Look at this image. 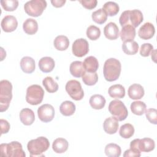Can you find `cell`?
Here are the masks:
<instances>
[{
    "label": "cell",
    "instance_id": "obj_21",
    "mask_svg": "<svg viewBox=\"0 0 157 157\" xmlns=\"http://www.w3.org/2000/svg\"><path fill=\"white\" fill-rule=\"evenodd\" d=\"M155 147V141L150 138H143L139 139L138 148L140 152H150L154 150Z\"/></svg>",
    "mask_w": 157,
    "mask_h": 157
},
{
    "label": "cell",
    "instance_id": "obj_22",
    "mask_svg": "<svg viewBox=\"0 0 157 157\" xmlns=\"http://www.w3.org/2000/svg\"><path fill=\"white\" fill-rule=\"evenodd\" d=\"M144 20V17L142 12L138 9L130 10L129 15V23L134 28L137 27Z\"/></svg>",
    "mask_w": 157,
    "mask_h": 157
},
{
    "label": "cell",
    "instance_id": "obj_18",
    "mask_svg": "<svg viewBox=\"0 0 157 157\" xmlns=\"http://www.w3.org/2000/svg\"><path fill=\"white\" fill-rule=\"evenodd\" d=\"M120 36L122 41L133 40L136 37V29L131 25H128L122 27Z\"/></svg>",
    "mask_w": 157,
    "mask_h": 157
},
{
    "label": "cell",
    "instance_id": "obj_4",
    "mask_svg": "<svg viewBox=\"0 0 157 157\" xmlns=\"http://www.w3.org/2000/svg\"><path fill=\"white\" fill-rule=\"evenodd\" d=\"M0 150L2 156L25 157L26 156L21 144L17 141H13L9 144H1Z\"/></svg>",
    "mask_w": 157,
    "mask_h": 157
},
{
    "label": "cell",
    "instance_id": "obj_3",
    "mask_svg": "<svg viewBox=\"0 0 157 157\" xmlns=\"http://www.w3.org/2000/svg\"><path fill=\"white\" fill-rule=\"evenodd\" d=\"M12 98V85L7 80L0 82V111H6Z\"/></svg>",
    "mask_w": 157,
    "mask_h": 157
},
{
    "label": "cell",
    "instance_id": "obj_1",
    "mask_svg": "<svg viewBox=\"0 0 157 157\" xmlns=\"http://www.w3.org/2000/svg\"><path fill=\"white\" fill-rule=\"evenodd\" d=\"M121 63L117 59L111 58L107 59L104 64L103 74L105 79L108 82L117 80L121 73Z\"/></svg>",
    "mask_w": 157,
    "mask_h": 157
},
{
    "label": "cell",
    "instance_id": "obj_10",
    "mask_svg": "<svg viewBox=\"0 0 157 157\" xmlns=\"http://www.w3.org/2000/svg\"><path fill=\"white\" fill-rule=\"evenodd\" d=\"M39 118L44 123L51 121L55 116L54 107L48 104H45L40 106L37 109Z\"/></svg>",
    "mask_w": 157,
    "mask_h": 157
},
{
    "label": "cell",
    "instance_id": "obj_42",
    "mask_svg": "<svg viewBox=\"0 0 157 157\" xmlns=\"http://www.w3.org/2000/svg\"><path fill=\"white\" fill-rule=\"evenodd\" d=\"M129 12L130 10H125L120 15V18H119V22L120 25L123 27L124 26L129 25Z\"/></svg>",
    "mask_w": 157,
    "mask_h": 157
},
{
    "label": "cell",
    "instance_id": "obj_5",
    "mask_svg": "<svg viewBox=\"0 0 157 157\" xmlns=\"http://www.w3.org/2000/svg\"><path fill=\"white\" fill-rule=\"evenodd\" d=\"M44 96L43 88L39 85H32L26 90V101L33 105H36L42 102Z\"/></svg>",
    "mask_w": 157,
    "mask_h": 157
},
{
    "label": "cell",
    "instance_id": "obj_33",
    "mask_svg": "<svg viewBox=\"0 0 157 157\" xmlns=\"http://www.w3.org/2000/svg\"><path fill=\"white\" fill-rule=\"evenodd\" d=\"M130 108L131 112L136 115H143L144 113H145L147 110L146 104L144 102L140 101L132 102L131 104Z\"/></svg>",
    "mask_w": 157,
    "mask_h": 157
},
{
    "label": "cell",
    "instance_id": "obj_35",
    "mask_svg": "<svg viewBox=\"0 0 157 157\" xmlns=\"http://www.w3.org/2000/svg\"><path fill=\"white\" fill-rule=\"evenodd\" d=\"M134 133V128L130 123H126L123 124L119 131L120 136L124 139H129L133 136Z\"/></svg>",
    "mask_w": 157,
    "mask_h": 157
},
{
    "label": "cell",
    "instance_id": "obj_8",
    "mask_svg": "<svg viewBox=\"0 0 157 157\" xmlns=\"http://www.w3.org/2000/svg\"><path fill=\"white\" fill-rule=\"evenodd\" d=\"M66 91L70 97L75 101L82 99L84 96V92L80 83L76 80H71L66 84Z\"/></svg>",
    "mask_w": 157,
    "mask_h": 157
},
{
    "label": "cell",
    "instance_id": "obj_13",
    "mask_svg": "<svg viewBox=\"0 0 157 157\" xmlns=\"http://www.w3.org/2000/svg\"><path fill=\"white\" fill-rule=\"evenodd\" d=\"M104 34L109 40H115L119 36V29L113 22H110L104 28Z\"/></svg>",
    "mask_w": 157,
    "mask_h": 157
},
{
    "label": "cell",
    "instance_id": "obj_19",
    "mask_svg": "<svg viewBox=\"0 0 157 157\" xmlns=\"http://www.w3.org/2000/svg\"><path fill=\"white\" fill-rule=\"evenodd\" d=\"M20 67L21 70L26 74L33 72L36 69L34 59L29 56H25L20 61Z\"/></svg>",
    "mask_w": 157,
    "mask_h": 157
},
{
    "label": "cell",
    "instance_id": "obj_43",
    "mask_svg": "<svg viewBox=\"0 0 157 157\" xmlns=\"http://www.w3.org/2000/svg\"><path fill=\"white\" fill-rule=\"evenodd\" d=\"M79 2L87 9H93L97 6L98 1L96 0H80Z\"/></svg>",
    "mask_w": 157,
    "mask_h": 157
},
{
    "label": "cell",
    "instance_id": "obj_9",
    "mask_svg": "<svg viewBox=\"0 0 157 157\" xmlns=\"http://www.w3.org/2000/svg\"><path fill=\"white\" fill-rule=\"evenodd\" d=\"M72 51L73 54L77 57H83L86 55L89 52L88 41L83 38L76 39L72 44Z\"/></svg>",
    "mask_w": 157,
    "mask_h": 157
},
{
    "label": "cell",
    "instance_id": "obj_29",
    "mask_svg": "<svg viewBox=\"0 0 157 157\" xmlns=\"http://www.w3.org/2000/svg\"><path fill=\"white\" fill-rule=\"evenodd\" d=\"M122 50L127 55H135L138 52L139 44L134 40L125 41L122 44Z\"/></svg>",
    "mask_w": 157,
    "mask_h": 157
},
{
    "label": "cell",
    "instance_id": "obj_12",
    "mask_svg": "<svg viewBox=\"0 0 157 157\" xmlns=\"http://www.w3.org/2000/svg\"><path fill=\"white\" fill-rule=\"evenodd\" d=\"M155 33V29L153 25L150 22H146L140 26L138 31L139 36L144 40H148L152 38Z\"/></svg>",
    "mask_w": 157,
    "mask_h": 157
},
{
    "label": "cell",
    "instance_id": "obj_16",
    "mask_svg": "<svg viewBox=\"0 0 157 157\" xmlns=\"http://www.w3.org/2000/svg\"><path fill=\"white\" fill-rule=\"evenodd\" d=\"M20 119L21 122L26 125L29 126L33 123L35 120L34 112L28 108L23 109L20 112Z\"/></svg>",
    "mask_w": 157,
    "mask_h": 157
},
{
    "label": "cell",
    "instance_id": "obj_27",
    "mask_svg": "<svg viewBox=\"0 0 157 157\" xmlns=\"http://www.w3.org/2000/svg\"><path fill=\"white\" fill-rule=\"evenodd\" d=\"M105 99L101 94H94L91 96L89 102L91 107L96 110H100L104 107L105 105Z\"/></svg>",
    "mask_w": 157,
    "mask_h": 157
},
{
    "label": "cell",
    "instance_id": "obj_20",
    "mask_svg": "<svg viewBox=\"0 0 157 157\" xmlns=\"http://www.w3.org/2000/svg\"><path fill=\"white\" fill-rule=\"evenodd\" d=\"M83 66L85 71L88 72H96L99 67V63L96 58L90 56L84 59Z\"/></svg>",
    "mask_w": 157,
    "mask_h": 157
},
{
    "label": "cell",
    "instance_id": "obj_41",
    "mask_svg": "<svg viewBox=\"0 0 157 157\" xmlns=\"http://www.w3.org/2000/svg\"><path fill=\"white\" fill-rule=\"evenodd\" d=\"M153 50V46L150 43L143 44L140 48V54L144 57L148 56Z\"/></svg>",
    "mask_w": 157,
    "mask_h": 157
},
{
    "label": "cell",
    "instance_id": "obj_2",
    "mask_svg": "<svg viewBox=\"0 0 157 157\" xmlns=\"http://www.w3.org/2000/svg\"><path fill=\"white\" fill-rule=\"evenodd\" d=\"M50 146L48 140L45 137H39L31 140L27 144V148L31 156H44L42 153L47 151Z\"/></svg>",
    "mask_w": 157,
    "mask_h": 157
},
{
    "label": "cell",
    "instance_id": "obj_36",
    "mask_svg": "<svg viewBox=\"0 0 157 157\" xmlns=\"http://www.w3.org/2000/svg\"><path fill=\"white\" fill-rule=\"evenodd\" d=\"M91 17L94 22L101 25L107 21V15L102 9H99L92 13Z\"/></svg>",
    "mask_w": 157,
    "mask_h": 157
},
{
    "label": "cell",
    "instance_id": "obj_34",
    "mask_svg": "<svg viewBox=\"0 0 157 157\" xmlns=\"http://www.w3.org/2000/svg\"><path fill=\"white\" fill-rule=\"evenodd\" d=\"M42 84L48 93H55L58 90V83L51 77L48 76L44 78L42 80Z\"/></svg>",
    "mask_w": 157,
    "mask_h": 157
},
{
    "label": "cell",
    "instance_id": "obj_24",
    "mask_svg": "<svg viewBox=\"0 0 157 157\" xmlns=\"http://www.w3.org/2000/svg\"><path fill=\"white\" fill-rule=\"evenodd\" d=\"M69 143L66 139L64 138L56 139L52 144V148L56 153H64L68 148Z\"/></svg>",
    "mask_w": 157,
    "mask_h": 157
},
{
    "label": "cell",
    "instance_id": "obj_25",
    "mask_svg": "<svg viewBox=\"0 0 157 157\" xmlns=\"http://www.w3.org/2000/svg\"><path fill=\"white\" fill-rule=\"evenodd\" d=\"M109 94L113 98L121 99L125 96L124 87L120 84H115L110 86L108 90Z\"/></svg>",
    "mask_w": 157,
    "mask_h": 157
},
{
    "label": "cell",
    "instance_id": "obj_30",
    "mask_svg": "<svg viewBox=\"0 0 157 157\" xmlns=\"http://www.w3.org/2000/svg\"><path fill=\"white\" fill-rule=\"evenodd\" d=\"M53 44L56 50L64 51L68 48L69 45V40L66 36L59 35L55 37Z\"/></svg>",
    "mask_w": 157,
    "mask_h": 157
},
{
    "label": "cell",
    "instance_id": "obj_40",
    "mask_svg": "<svg viewBox=\"0 0 157 157\" xmlns=\"http://www.w3.org/2000/svg\"><path fill=\"white\" fill-rule=\"evenodd\" d=\"M145 116L147 119L149 121L150 123L156 124H157V110L155 109H148L146 110Z\"/></svg>",
    "mask_w": 157,
    "mask_h": 157
},
{
    "label": "cell",
    "instance_id": "obj_39",
    "mask_svg": "<svg viewBox=\"0 0 157 157\" xmlns=\"http://www.w3.org/2000/svg\"><path fill=\"white\" fill-rule=\"evenodd\" d=\"M0 2L2 8L8 12L16 10L18 6V1L17 0H2Z\"/></svg>",
    "mask_w": 157,
    "mask_h": 157
},
{
    "label": "cell",
    "instance_id": "obj_31",
    "mask_svg": "<svg viewBox=\"0 0 157 157\" xmlns=\"http://www.w3.org/2000/svg\"><path fill=\"white\" fill-rule=\"evenodd\" d=\"M121 150L120 147L113 143L107 144L105 147V153L109 157H118L120 156Z\"/></svg>",
    "mask_w": 157,
    "mask_h": 157
},
{
    "label": "cell",
    "instance_id": "obj_44",
    "mask_svg": "<svg viewBox=\"0 0 157 157\" xmlns=\"http://www.w3.org/2000/svg\"><path fill=\"white\" fill-rule=\"evenodd\" d=\"M0 125H1V134H6L9 132L10 126L9 123L4 119H1L0 120Z\"/></svg>",
    "mask_w": 157,
    "mask_h": 157
},
{
    "label": "cell",
    "instance_id": "obj_46",
    "mask_svg": "<svg viewBox=\"0 0 157 157\" xmlns=\"http://www.w3.org/2000/svg\"><path fill=\"white\" fill-rule=\"evenodd\" d=\"M51 3L55 7H61L66 3V0H52Z\"/></svg>",
    "mask_w": 157,
    "mask_h": 157
},
{
    "label": "cell",
    "instance_id": "obj_26",
    "mask_svg": "<svg viewBox=\"0 0 157 157\" xmlns=\"http://www.w3.org/2000/svg\"><path fill=\"white\" fill-rule=\"evenodd\" d=\"M23 29L27 34L33 35L38 30L37 22L33 18H28L23 24Z\"/></svg>",
    "mask_w": 157,
    "mask_h": 157
},
{
    "label": "cell",
    "instance_id": "obj_11",
    "mask_svg": "<svg viewBox=\"0 0 157 157\" xmlns=\"http://www.w3.org/2000/svg\"><path fill=\"white\" fill-rule=\"evenodd\" d=\"M1 26L2 30L6 33H10L14 31L18 26L17 18L13 15L5 16L1 23Z\"/></svg>",
    "mask_w": 157,
    "mask_h": 157
},
{
    "label": "cell",
    "instance_id": "obj_38",
    "mask_svg": "<svg viewBox=\"0 0 157 157\" xmlns=\"http://www.w3.org/2000/svg\"><path fill=\"white\" fill-rule=\"evenodd\" d=\"M86 34L88 39L92 40H96L101 36V30L98 27L94 25H91L87 28Z\"/></svg>",
    "mask_w": 157,
    "mask_h": 157
},
{
    "label": "cell",
    "instance_id": "obj_45",
    "mask_svg": "<svg viewBox=\"0 0 157 157\" xmlns=\"http://www.w3.org/2000/svg\"><path fill=\"white\" fill-rule=\"evenodd\" d=\"M124 157H129V156H135V157H139L140 156V153L138 152L136 150H134L131 148L126 150L124 154H123Z\"/></svg>",
    "mask_w": 157,
    "mask_h": 157
},
{
    "label": "cell",
    "instance_id": "obj_28",
    "mask_svg": "<svg viewBox=\"0 0 157 157\" xmlns=\"http://www.w3.org/2000/svg\"><path fill=\"white\" fill-rule=\"evenodd\" d=\"M59 110L64 116H71L75 111V105L72 101H65L59 106Z\"/></svg>",
    "mask_w": 157,
    "mask_h": 157
},
{
    "label": "cell",
    "instance_id": "obj_6",
    "mask_svg": "<svg viewBox=\"0 0 157 157\" xmlns=\"http://www.w3.org/2000/svg\"><path fill=\"white\" fill-rule=\"evenodd\" d=\"M108 108L111 115L119 121L124 120L128 115L127 108L123 102L120 100L115 99L109 103Z\"/></svg>",
    "mask_w": 157,
    "mask_h": 157
},
{
    "label": "cell",
    "instance_id": "obj_15",
    "mask_svg": "<svg viewBox=\"0 0 157 157\" xmlns=\"http://www.w3.org/2000/svg\"><path fill=\"white\" fill-rule=\"evenodd\" d=\"M128 94L132 99H140L144 95V89L140 84L134 83L129 86L128 90Z\"/></svg>",
    "mask_w": 157,
    "mask_h": 157
},
{
    "label": "cell",
    "instance_id": "obj_23",
    "mask_svg": "<svg viewBox=\"0 0 157 157\" xmlns=\"http://www.w3.org/2000/svg\"><path fill=\"white\" fill-rule=\"evenodd\" d=\"M69 71L72 76L77 78L82 77L85 72L83 63L80 61H73L70 65Z\"/></svg>",
    "mask_w": 157,
    "mask_h": 157
},
{
    "label": "cell",
    "instance_id": "obj_32",
    "mask_svg": "<svg viewBox=\"0 0 157 157\" xmlns=\"http://www.w3.org/2000/svg\"><path fill=\"white\" fill-rule=\"evenodd\" d=\"M102 9L105 11L107 15L112 17L118 13L120 7L118 4H117L116 2L112 1H108L104 4Z\"/></svg>",
    "mask_w": 157,
    "mask_h": 157
},
{
    "label": "cell",
    "instance_id": "obj_7",
    "mask_svg": "<svg viewBox=\"0 0 157 157\" xmlns=\"http://www.w3.org/2000/svg\"><path fill=\"white\" fill-rule=\"evenodd\" d=\"M46 7L47 2L45 0H32L26 2L24 5L25 12L33 17L41 15Z\"/></svg>",
    "mask_w": 157,
    "mask_h": 157
},
{
    "label": "cell",
    "instance_id": "obj_37",
    "mask_svg": "<svg viewBox=\"0 0 157 157\" xmlns=\"http://www.w3.org/2000/svg\"><path fill=\"white\" fill-rule=\"evenodd\" d=\"M82 77L83 83L88 86L95 85L98 80V75L96 72H88L85 71Z\"/></svg>",
    "mask_w": 157,
    "mask_h": 157
},
{
    "label": "cell",
    "instance_id": "obj_17",
    "mask_svg": "<svg viewBox=\"0 0 157 157\" xmlns=\"http://www.w3.org/2000/svg\"><path fill=\"white\" fill-rule=\"evenodd\" d=\"M54 59L49 56L42 57L39 61V67L40 70L45 73L52 72L55 67Z\"/></svg>",
    "mask_w": 157,
    "mask_h": 157
},
{
    "label": "cell",
    "instance_id": "obj_14",
    "mask_svg": "<svg viewBox=\"0 0 157 157\" xmlns=\"http://www.w3.org/2000/svg\"><path fill=\"white\" fill-rule=\"evenodd\" d=\"M118 126V121L113 117H110L106 118L103 123L104 131L109 134H113L117 132Z\"/></svg>",
    "mask_w": 157,
    "mask_h": 157
}]
</instances>
